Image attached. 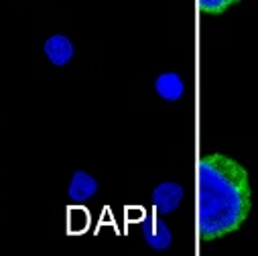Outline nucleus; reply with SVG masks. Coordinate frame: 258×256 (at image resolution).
<instances>
[{
  "label": "nucleus",
  "instance_id": "nucleus-1",
  "mask_svg": "<svg viewBox=\"0 0 258 256\" xmlns=\"http://www.w3.org/2000/svg\"><path fill=\"white\" fill-rule=\"evenodd\" d=\"M250 214V183L246 169L212 153L200 161V234L216 240L242 228Z\"/></svg>",
  "mask_w": 258,
  "mask_h": 256
},
{
  "label": "nucleus",
  "instance_id": "nucleus-2",
  "mask_svg": "<svg viewBox=\"0 0 258 256\" xmlns=\"http://www.w3.org/2000/svg\"><path fill=\"white\" fill-rule=\"evenodd\" d=\"M183 196H185L183 185H179L175 181H163L153 189L151 202H153V208L157 214L167 216V214H173L181 206Z\"/></svg>",
  "mask_w": 258,
  "mask_h": 256
},
{
  "label": "nucleus",
  "instance_id": "nucleus-3",
  "mask_svg": "<svg viewBox=\"0 0 258 256\" xmlns=\"http://www.w3.org/2000/svg\"><path fill=\"white\" fill-rule=\"evenodd\" d=\"M43 51H45V57L53 63L57 68H63L74 59V43L68 35H51L45 45H43Z\"/></svg>",
  "mask_w": 258,
  "mask_h": 256
},
{
  "label": "nucleus",
  "instance_id": "nucleus-4",
  "mask_svg": "<svg viewBox=\"0 0 258 256\" xmlns=\"http://www.w3.org/2000/svg\"><path fill=\"white\" fill-rule=\"evenodd\" d=\"M141 234H143L145 242L153 250H167L171 246V242H173V234H171L169 226L159 218L147 220L143 224V228H141Z\"/></svg>",
  "mask_w": 258,
  "mask_h": 256
},
{
  "label": "nucleus",
  "instance_id": "nucleus-5",
  "mask_svg": "<svg viewBox=\"0 0 258 256\" xmlns=\"http://www.w3.org/2000/svg\"><path fill=\"white\" fill-rule=\"evenodd\" d=\"M98 194V181L86 171H76L70 181L68 196L72 202H90Z\"/></svg>",
  "mask_w": 258,
  "mask_h": 256
},
{
  "label": "nucleus",
  "instance_id": "nucleus-6",
  "mask_svg": "<svg viewBox=\"0 0 258 256\" xmlns=\"http://www.w3.org/2000/svg\"><path fill=\"white\" fill-rule=\"evenodd\" d=\"M155 92L161 100L165 102H177L183 98L185 94V84H183V78L175 72H167V74H161L157 80H155Z\"/></svg>",
  "mask_w": 258,
  "mask_h": 256
},
{
  "label": "nucleus",
  "instance_id": "nucleus-7",
  "mask_svg": "<svg viewBox=\"0 0 258 256\" xmlns=\"http://www.w3.org/2000/svg\"><path fill=\"white\" fill-rule=\"evenodd\" d=\"M240 0H200V7H202V13L204 15H224L230 7H234Z\"/></svg>",
  "mask_w": 258,
  "mask_h": 256
}]
</instances>
